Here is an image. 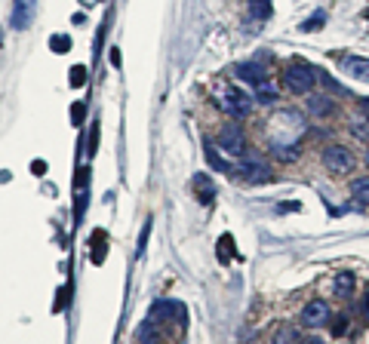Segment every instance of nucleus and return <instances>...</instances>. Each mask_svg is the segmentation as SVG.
<instances>
[{
    "mask_svg": "<svg viewBox=\"0 0 369 344\" xmlns=\"http://www.w3.org/2000/svg\"><path fill=\"white\" fill-rule=\"evenodd\" d=\"M308 133L302 111L283 108L268 120V135H271V154L283 163H292L302 157V138Z\"/></svg>",
    "mask_w": 369,
    "mask_h": 344,
    "instance_id": "f257e3e1",
    "label": "nucleus"
},
{
    "mask_svg": "<svg viewBox=\"0 0 369 344\" xmlns=\"http://www.w3.org/2000/svg\"><path fill=\"white\" fill-rule=\"evenodd\" d=\"M314 83H317V74H314L311 65L304 62H292L290 68H283V87L295 92V96H308L314 89Z\"/></svg>",
    "mask_w": 369,
    "mask_h": 344,
    "instance_id": "f03ea898",
    "label": "nucleus"
},
{
    "mask_svg": "<svg viewBox=\"0 0 369 344\" xmlns=\"http://www.w3.org/2000/svg\"><path fill=\"white\" fill-rule=\"evenodd\" d=\"M323 170L329 175H345L354 170V154H351L348 145H326L323 148Z\"/></svg>",
    "mask_w": 369,
    "mask_h": 344,
    "instance_id": "7ed1b4c3",
    "label": "nucleus"
},
{
    "mask_svg": "<svg viewBox=\"0 0 369 344\" xmlns=\"http://www.w3.org/2000/svg\"><path fill=\"white\" fill-rule=\"evenodd\" d=\"M237 172L243 175L246 182H253V184H265V182H271L274 179V172H271V166H268L262 157H255V154H243L240 157V166H237Z\"/></svg>",
    "mask_w": 369,
    "mask_h": 344,
    "instance_id": "20e7f679",
    "label": "nucleus"
},
{
    "mask_svg": "<svg viewBox=\"0 0 369 344\" xmlns=\"http://www.w3.org/2000/svg\"><path fill=\"white\" fill-rule=\"evenodd\" d=\"M219 148H221V151H228V154H234V157H243L246 154V135H243V129H240V123L231 120V123L221 126Z\"/></svg>",
    "mask_w": 369,
    "mask_h": 344,
    "instance_id": "39448f33",
    "label": "nucleus"
},
{
    "mask_svg": "<svg viewBox=\"0 0 369 344\" xmlns=\"http://www.w3.org/2000/svg\"><path fill=\"white\" fill-rule=\"evenodd\" d=\"M219 108L225 111L228 117H234V120H240V117H246L249 111H253V99L246 96L243 89H228L225 96L219 99Z\"/></svg>",
    "mask_w": 369,
    "mask_h": 344,
    "instance_id": "423d86ee",
    "label": "nucleus"
},
{
    "mask_svg": "<svg viewBox=\"0 0 369 344\" xmlns=\"http://www.w3.org/2000/svg\"><path fill=\"white\" fill-rule=\"evenodd\" d=\"M302 326H308V329H320V326H326L329 323V304L323 301V299H314L308 301L302 308Z\"/></svg>",
    "mask_w": 369,
    "mask_h": 344,
    "instance_id": "0eeeda50",
    "label": "nucleus"
},
{
    "mask_svg": "<svg viewBox=\"0 0 369 344\" xmlns=\"http://www.w3.org/2000/svg\"><path fill=\"white\" fill-rule=\"evenodd\" d=\"M304 108H308V114L317 117V120H326V117L336 114V101H332L329 96H323V92H308Z\"/></svg>",
    "mask_w": 369,
    "mask_h": 344,
    "instance_id": "6e6552de",
    "label": "nucleus"
},
{
    "mask_svg": "<svg viewBox=\"0 0 369 344\" xmlns=\"http://www.w3.org/2000/svg\"><path fill=\"white\" fill-rule=\"evenodd\" d=\"M34 16H37V0H13V16H9V22H13L16 31H25Z\"/></svg>",
    "mask_w": 369,
    "mask_h": 344,
    "instance_id": "1a4fd4ad",
    "label": "nucleus"
},
{
    "mask_svg": "<svg viewBox=\"0 0 369 344\" xmlns=\"http://www.w3.org/2000/svg\"><path fill=\"white\" fill-rule=\"evenodd\" d=\"M184 317V304L182 301H172V299H160L151 304V320L154 323H163V320H182Z\"/></svg>",
    "mask_w": 369,
    "mask_h": 344,
    "instance_id": "9d476101",
    "label": "nucleus"
},
{
    "mask_svg": "<svg viewBox=\"0 0 369 344\" xmlns=\"http://www.w3.org/2000/svg\"><path fill=\"white\" fill-rule=\"evenodd\" d=\"M234 77H240V80H246V83H253V87H258L262 80H268V74H265V68L258 62H240V65H234Z\"/></svg>",
    "mask_w": 369,
    "mask_h": 344,
    "instance_id": "9b49d317",
    "label": "nucleus"
},
{
    "mask_svg": "<svg viewBox=\"0 0 369 344\" xmlns=\"http://www.w3.org/2000/svg\"><path fill=\"white\" fill-rule=\"evenodd\" d=\"M341 68H345L348 77L369 83V59H363V55H348V59L341 62Z\"/></svg>",
    "mask_w": 369,
    "mask_h": 344,
    "instance_id": "f8f14e48",
    "label": "nucleus"
},
{
    "mask_svg": "<svg viewBox=\"0 0 369 344\" xmlns=\"http://www.w3.org/2000/svg\"><path fill=\"white\" fill-rule=\"evenodd\" d=\"M271 344H302L299 329L290 326V323H280V326L274 329V335H271Z\"/></svg>",
    "mask_w": 369,
    "mask_h": 344,
    "instance_id": "ddd939ff",
    "label": "nucleus"
},
{
    "mask_svg": "<svg viewBox=\"0 0 369 344\" xmlns=\"http://www.w3.org/2000/svg\"><path fill=\"white\" fill-rule=\"evenodd\" d=\"M354 286H357V277L354 274H351V271H338L336 280H332V292H336V295H351V292H354Z\"/></svg>",
    "mask_w": 369,
    "mask_h": 344,
    "instance_id": "4468645a",
    "label": "nucleus"
},
{
    "mask_svg": "<svg viewBox=\"0 0 369 344\" xmlns=\"http://www.w3.org/2000/svg\"><path fill=\"white\" fill-rule=\"evenodd\" d=\"M277 99H280V92H277V87L271 80H262L255 87V101H258V105H274Z\"/></svg>",
    "mask_w": 369,
    "mask_h": 344,
    "instance_id": "2eb2a0df",
    "label": "nucleus"
},
{
    "mask_svg": "<svg viewBox=\"0 0 369 344\" xmlns=\"http://www.w3.org/2000/svg\"><path fill=\"white\" fill-rule=\"evenodd\" d=\"M194 191H197L200 203H209L212 197H216V188H212V182L206 179V175H194Z\"/></svg>",
    "mask_w": 369,
    "mask_h": 344,
    "instance_id": "dca6fc26",
    "label": "nucleus"
},
{
    "mask_svg": "<svg viewBox=\"0 0 369 344\" xmlns=\"http://www.w3.org/2000/svg\"><path fill=\"white\" fill-rule=\"evenodd\" d=\"M271 0H249V16L258 18V22H265V18H271Z\"/></svg>",
    "mask_w": 369,
    "mask_h": 344,
    "instance_id": "f3484780",
    "label": "nucleus"
},
{
    "mask_svg": "<svg viewBox=\"0 0 369 344\" xmlns=\"http://www.w3.org/2000/svg\"><path fill=\"white\" fill-rule=\"evenodd\" d=\"M351 135H357L360 142H369V117H363V114H357L354 120H351Z\"/></svg>",
    "mask_w": 369,
    "mask_h": 344,
    "instance_id": "a211bd4d",
    "label": "nucleus"
},
{
    "mask_svg": "<svg viewBox=\"0 0 369 344\" xmlns=\"http://www.w3.org/2000/svg\"><path fill=\"white\" fill-rule=\"evenodd\" d=\"M206 160H209L212 166H216L219 172H231V170H234V166H231L228 160H221V154H219V148H216V145H206Z\"/></svg>",
    "mask_w": 369,
    "mask_h": 344,
    "instance_id": "6ab92c4d",
    "label": "nucleus"
},
{
    "mask_svg": "<svg viewBox=\"0 0 369 344\" xmlns=\"http://www.w3.org/2000/svg\"><path fill=\"white\" fill-rule=\"evenodd\" d=\"M351 194L360 200V203H369V175H363V179H354L351 182Z\"/></svg>",
    "mask_w": 369,
    "mask_h": 344,
    "instance_id": "aec40b11",
    "label": "nucleus"
},
{
    "mask_svg": "<svg viewBox=\"0 0 369 344\" xmlns=\"http://www.w3.org/2000/svg\"><path fill=\"white\" fill-rule=\"evenodd\" d=\"M50 46H53V52H68L71 50V37H59V34H55L53 40H50Z\"/></svg>",
    "mask_w": 369,
    "mask_h": 344,
    "instance_id": "412c9836",
    "label": "nucleus"
},
{
    "mask_svg": "<svg viewBox=\"0 0 369 344\" xmlns=\"http://www.w3.org/2000/svg\"><path fill=\"white\" fill-rule=\"evenodd\" d=\"M323 18H326L323 13H317L314 18H304V22H302V31H320V28H323Z\"/></svg>",
    "mask_w": 369,
    "mask_h": 344,
    "instance_id": "4be33fe9",
    "label": "nucleus"
},
{
    "mask_svg": "<svg viewBox=\"0 0 369 344\" xmlns=\"http://www.w3.org/2000/svg\"><path fill=\"white\" fill-rule=\"evenodd\" d=\"M83 80H87V68H80V65H77V68H71V87L74 89L83 87Z\"/></svg>",
    "mask_w": 369,
    "mask_h": 344,
    "instance_id": "5701e85b",
    "label": "nucleus"
},
{
    "mask_svg": "<svg viewBox=\"0 0 369 344\" xmlns=\"http://www.w3.org/2000/svg\"><path fill=\"white\" fill-rule=\"evenodd\" d=\"M348 332V317H336V323H332V335H345Z\"/></svg>",
    "mask_w": 369,
    "mask_h": 344,
    "instance_id": "b1692460",
    "label": "nucleus"
},
{
    "mask_svg": "<svg viewBox=\"0 0 369 344\" xmlns=\"http://www.w3.org/2000/svg\"><path fill=\"white\" fill-rule=\"evenodd\" d=\"M148 231H151V221H148V225L142 228V237H138V249H136V253H138V255H142V253H145V243H148Z\"/></svg>",
    "mask_w": 369,
    "mask_h": 344,
    "instance_id": "393cba45",
    "label": "nucleus"
},
{
    "mask_svg": "<svg viewBox=\"0 0 369 344\" xmlns=\"http://www.w3.org/2000/svg\"><path fill=\"white\" fill-rule=\"evenodd\" d=\"M228 246H231V237H221V262H228Z\"/></svg>",
    "mask_w": 369,
    "mask_h": 344,
    "instance_id": "a878e982",
    "label": "nucleus"
},
{
    "mask_svg": "<svg viewBox=\"0 0 369 344\" xmlns=\"http://www.w3.org/2000/svg\"><path fill=\"white\" fill-rule=\"evenodd\" d=\"M96 142H99V126H92V135H89V151H96Z\"/></svg>",
    "mask_w": 369,
    "mask_h": 344,
    "instance_id": "bb28decb",
    "label": "nucleus"
},
{
    "mask_svg": "<svg viewBox=\"0 0 369 344\" xmlns=\"http://www.w3.org/2000/svg\"><path fill=\"white\" fill-rule=\"evenodd\" d=\"M357 111H360V114H363V117H369V99H360Z\"/></svg>",
    "mask_w": 369,
    "mask_h": 344,
    "instance_id": "cd10ccee",
    "label": "nucleus"
},
{
    "mask_svg": "<svg viewBox=\"0 0 369 344\" xmlns=\"http://www.w3.org/2000/svg\"><path fill=\"white\" fill-rule=\"evenodd\" d=\"M302 344H326V341L317 338V335H308V338H302Z\"/></svg>",
    "mask_w": 369,
    "mask_h": 344,
    "instance_id": "c85d7f7f",
    "label": "nucleus"
},
{
    "mask_svg": "<svg viewBox=\"0 0 369 344\" xmlns=\"http://www.w3.org/2000/svg\"><path fill=\"white\" fill-rule=\"evenodd\" d=\"M71 117H74V120H80V117H83V105H74V111H71Z\"/></svg>",
    "mask_w": 369,
    "mask_h": 344,
    "instance_id": "c756f323",
    "label": "nucleus"
},
{
    "mask_svg": "<svg viewBox=\"0 0 369 344\" xmlns=\"http://www.w3.org/2000/svg\"><path fill=\"white\" fill-rule=\"evenodd\" d=\"M366 166H369V151H366Z\"/></svg>",
    "mask_w": 369,
    "mask_h": 344,
    "instance_id": "7c9ffc66",
    "label": "nucleus"
},
{
    "mask_svg": "<svg viewBox=\"0 0 369 344\" xmlns=\"http://www.w3.org/2000/svg\"><path fill=\"white\" fill-rule=\"evenodd\" d=\"M157 344H160V341H157Z\"/></svg>",
    "mask_w": 369,
    "mask_h": 344,
    "instance_id": "2f4dec72",
    "label": "nucleus"
}]
</instances>
